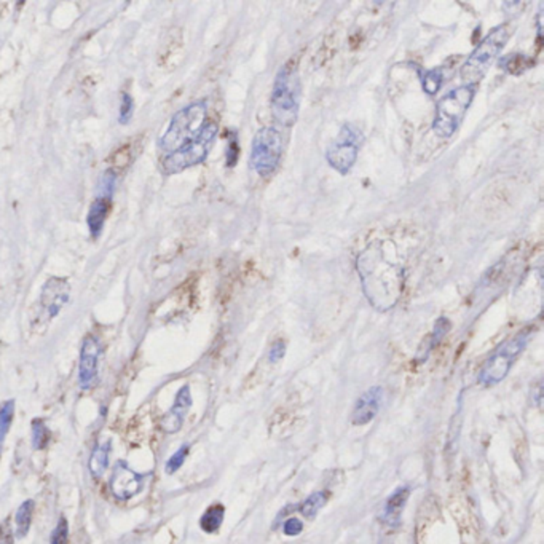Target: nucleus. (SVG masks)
I'll return each mask as SVG.
<instances>
[{"label":"nucleus","mask_w":544,"mask_h":544,"mask_svg":"<svg viewBox=\"0 0 544 544\" xmlns=\"http://www.w3.org/2000/svg\"><path fill=\"white\" fill-rule=\"evenodd\" d=\"M383 239L373 241L358 256V268L362 292L378 312H388L399 302L404 291V268L390 259Z\"/></svg>","instance_id":"obj_1"},{"label":"nucleus","mask_w":544,"mask_h":544,"mask_svg":"<svg viewBox=\"0 0 544 544\" xmlns=\"http://www.w3.org/2000/svg\"><path fill=\"white\" fill-rule=\"evenodd\" d=\"M302 86L297 69L286 62L278 70L272 90V115L273 120L281 126L289 128L294 125L300 112Z\"/></svg>","instance_id":"obj_2"},{"label":"nucleus","mask_w":544,"mask_h":544,"mask_svg":"<svg viewBox=\"0 0 544 544\" xmlns=\"http://www.w3.org/2000/svg\"><path fill=\"white\" fill-rule=\"evenodd\" d=\"M512 31L514 29L509 22H503V25L493 27L485 35L482 42L474 48V51L467 56V60L460 69L461 80L465 81V85H477L479 80L484 79V75L487 74L491 64L505 50L509 39H511Z\"/></svg>","instance_id":"obj_3"},{"label":"nucleus","mask_w":544,"mask_h":544,"mask_svg":"<svg viewBox=\"0 0 544 544\" xmlns=\"http://www.w3.org/2000/svg\"><path fill=\"white\" fill-rule=\"evenodd\" d=\"M208 123V104L206 101H197L179 112H175L169 123L168 130L160 139V149L165 155L173 154L185 144L192 142L203 131L204 125Z\"/></svg>","instance_id":"obj_4"},{"label":"nucleus","mask_w":544,"mask_h":544,"mask_svg":"<svg viewBox=\"0 0 544 544\" xmlns=\"http://www.w3.org/2000/svg\"><path fill=\"white\" fill-rule=\"evenodd\" d=\"M477 93V85H461L450 90L436 105L432 133L441 139H449L458 131Z\"/></svg>","instance_id":"obj_5"},{"label":"nucleus","mask_w":544,"mask_h":544,"mask_svg":"<svg viewBox=\"0 0 544 544\" xmlns=\"http://www.w3.org/2000/svg\"><path fill=\"white\" fill-rule=\"evenodd\" d=\"M218 133H219L218 123L213 120H208V123L203 128V131L198 134V138L193 139L192 142L185 144L184 147L173 152V154H168L163 157L161 160L163 173L179 174L185 171V169L200 165V163H203L208 158Z\"/></svg>","instance_id":"obj_6"},{"label":"nucleus","mask_w":544,"mask_h":544,"mask_svg":"<svg viewBox=\"0 0 544 544\" xmlns=\"http://www.w3.org/2000/svg\"><path fill=\"white\" fill-rule=\"evenodd\" d=\"M530 331H522L505 343H501L495 350V353L490 356L489 361L485 362L481 376H479V382L485 386L500 383L507 376V372L511 371L512 364L516 362L520 353L525 350L526 343L530 340Z\"/></svg>","instance_id":"obj_7"},{"label":"nucleus","mask_w":544,"mask_h":544,"mask_svg":"<svg viewBox=\"0 0 544 544\" xmlns=\"http://www.w3.org/2000/svg\"><path fill=\"white\" fill-rule=\"evenodd\" d=\"M283 157V138L273 126H263L256 133L251 147V166L259 175H270Z\"/></svg>","instance_id":"obj_8"},{"label":"nucleus","mask_w":544,"mask_h":544,"mask_svg":"<svg viewBox=\"0 0 544 544\" xmlns=\"http://www.w3.org/2000/svg\"><path fill=\"white\" fill-rule=\"evenodd\" d=\"M359 131L351 125H343L338 138L327 147L326 160L338 174H348L359 154Z\"/></svg>","instance_id":"obj_9"},{"label":"nucleus","mask_w":544,"mask_h":544,"mask_svg":"<svg viewBox=\"0 0 544 544\" xmlns=\"http://www.w3.org/2000/svg\"><path fill=\"white\" fill-rule=\"evenodd\" d=\"M69 296L70 286L64 278H50L46 281L42 289V296H40V303H42V308L48 319L56 318L62 307L69 302Z\"/></svg>","instance_id":"obj_10"},{"label":"nucleus","mask_w":544,"mask_h":544,"mask_svg":"<svg viewBox=\"0 0 544 544\" xmlns=\"http://www.w3.org/2000/svg\"><path fill=\"white\" fill-rule=\"evenodd\" d=\"M99 354H101V345H99V342L91 336L85 337L80 350L79 367V382L84 388H91L96 383Z\"/></svg>","instance_id":"obj_11"},{"label":"nucleus","mask_w":544,"mask_h":544,"mask_svg":"<svg viewBox=\"0 0 544 544\" xmlns=\"http://www.w3.org/2000/svg\"><path fill=\"white\" fill-rule=\"evenodd\" d=\"M142 487V477L126 466L125 461L115 465L110 477V490L119 500H130Z\"/></svg>","instance_id":"obj_12"},{"label":"nucleus","mask_w":544,"mask_h":544,"mask_svg":"<svg viewBox=\"0 0 544 544\" xmlns=\"http://www.w3.org/2000/svg\"><path fill=\"white\" fill-rule=\"evenodd\" d=\"M382 396L383 390L380 388V386H372L371 390H367L366 393L359 397L358 402H356L351 423L356 426H362L376 418L380 409V402H382Z\"/></svg>","instance_id":"obj_13"},{"label":"nucleus","mask_w":544,"mask_h":544,"mask_svg":"<svg viewBox=\"0 0 544 544\" xmlns=\"http://www.w3.org/2000/svg\"><path fill=\"white\" fill-rule=\"evenodd\" d=\"M192 407V394L189 386H183L179 390L175 401L173 404L171 411L166 413V417L161 420V428L166 432H178L183 426L184 420L187 417V412Z\"/></svg>","instance_id":"obj_14"},{"label":"nucleus","mask_w":544,"mask_h":544,"mask_svg":"<svg viewBox=\"0 0 544 544\" xmlns=\"http://www.w3.org/2000/svg\"><path fill=\"white\" fill-rule=\"evenodd\" d=\"M409 493H411L409 487H401L390 496L388 501H386L385 507H383V512H382V520L385 524H388L391 526L399 525L401 514L404 511V507H406Z\"/></svg>","instance_id":"obj_15"},{"label":"nucleus","mask_w":544,"mask_h":544,"mask_svg":"<svg viewBox=\"0 0 544 544\" xmlns=\"http://www.w3.org/2000/svg\"><path fill=\"white\" fill-rule=\"evenodd\" d=\"M109 204L110 201L104 200V198H96V200L91 203L90 211H88L86 215V225L93 238H99V235L102 233L105 219H107L109 213Z\"/></svg>","instance_id":"obj_16"},{"label":"nucleus","mask_w":544,"mask_h":544,"mask_svg":"<svg viewBox=\"0 0 544 544\" xmlns=\"http://www.w3.org/2000/svg\"><path fill=\"white\" fill-rule=\"evenodd\" d=\"M418 77L421 81V88H423V91L426 93V95L434 96L442 86L444 70L442 69H431V70L418 69Z\"/></svg>","instance_id":"obj_17"},{"label":"nucleus","mask_w":544,"mask_h":544,"mask_svg":"<svg viewBox=\"0 0 544 544\" xmlns=\"http://www.w3.org/2000/svg\"><path fill=\"white\" fill-rule=\"evenodd\" d=\"M110 455V442H105L102 446L95 449V452L90 456V472L95 477H101L104 471L107 470Z\"/></svg>","instance_id":"obj_18"},{"label":"nucleus","mask_w":544,"mask_h":544,"mask_svg":"<svg viewBox=\"0 0 544 544\" xmlns=\"http://www.w3.org/2000/svg\"><path fill=\"white\" fill-rule=\"evenodd\" d=\"M450 331V321L447 318H439L437 323L434 326V331L431 332V336L428 338V342H426L423 347H421L420 353H421V361L426 359V356H428L431 353V350L436 347V345L442 340L444 337H446V333Z\"/></svg>","instance_id":"obj_19"},{"label":"nucleus","mask_w":544,"mask_h":544,"mask_svg":"<svg viewBox=\"0 0 544 544\" xmlns=\"http://www.w3.org/2000/svg\"><path fill=\"white\" fill-rule=\"evenodd\" d=\"M32 511H34V501L32 500H27V501L22 503L20 509L16 511L15 522H16V536L18 538H25L27 535L29 526H31Z\"/></svg>","instance_id":"obj_20"},{"label":"nucleus","mask_w":544,"mask_h":544,"mask_svg":"<svg viewBox=\"0 0 544 544\" xmlns=\"http://www.w3.org/2000/svg\"><path fill=\"white\" fill-rule=\"evenodd\" d=\"M224 514H225V509L220 505L211 506L208 511L203 514V517L200 520L201 529L206 531V533H214V531H218L219 526L222 525V520H224Z\"/></svg>","instance_id":"obj_21"},{"label":"nucleus","mask_w":544,"mask_h":544,"mask_svg":"<svg viewBox=\"0 0 544 544\" xmlns=\"http://www.w3.org/2000/svg\"><path fill=\"white\" fill-rule=\"evenodd\" d=\"M500 66L506 70L509 74H522L524 70L529 69L531 66L530 58H526L524 55H509L506 58H503L500 61Z\"/></svg>","instance_id":"obj_22"},{"label":"nucleus","mask_w":544,"mask_h":544,"mask_svg":"<svg viewBox=\"0 0 544 544\" xmlns=\"http://www.w3.org/2000/svg\"><path fill=\"white\" fill-rule=\"evenodd\" d=\"M326 501H327V495L324 491H314L313 495H310L308 498L303 501V505L300 506V511L303 516L312 519L318 514L319 509L326 505Z\"/></svg>","instance_id":"obj_23"},{"label":"nucleus","mask_w":544,"mask_h":544,"mask_svg":"<svg viewBox=\"0 0 544 544\" xmlns=\"http://www.w3.org/2000/svg\"><path fill=\"white\" fill-rule=\"evenodd\" d=\"M51 437L50 430L46 428V425L42 420H35L32 425V442H34V449L42 450L46 446H48Z\"/></svg>","instance_id":"obj_24"},{"label":"nucleus","mask_w":544,"mask_h":544,"mask_svg":"<svg viewBox=\"0 0 544 544\" xmlns=\"http://www.w3.org/2000/svg\"><path fill=\"white\" fill-rule=\"evenodd\" d=\"M13 415H15V401H7L0 407V444H2L5 434H7L10 430L11 421H13Z\"/></svg>","instance_id":"obj_25"},{"label":"nucleus","mask_w":544,"mask_h":544,"mask_svg":"<svg viewBox=\"0 0 544 544\" xmlns=\"http://www.w3.org/2000/svg\"><path fill=\"white\" fill-rule=\"evenodd\" d=\"M117 185V175L112 171H105L101 178V184H99V195L98 198H104V200H109L114 195Z\"/></svg>","instance_id":"obj_26"},{"label":"nucleus","mask_w":544,"mask_h":544,"mask_svg":"<svg viewBox=\"0 0 544 544\" xmlns=\"http://www.w3.org/2000/svg\"><path fill=\"white\" fill-rule=\"evenodd\" d=\"M133 109H134L133 98L128 95V93H123L121 104H120V114H119V121L121 123V125H126V123L131 120Z\"/></svg>","instance_id":"obj_27"},{"label":"nucleus","mask_w":544,"mask_h":544,"mask_svg":"<svg viewBox=\"0 0 544 544\" xmlns=\"http://www.w3.org/2000/svg\"><path fill=\"white\" fill-rule=\"evenodd\" d=\"M187 453H189V446H183V447H180V449L178 450V452H175V453L171 456V458L168 460L166 467H165L166 472H168V474H174L175 471H178L179 467L184 465V460H185Z\"/></svg>","instance_id":"obj_28"},{"label":"nucleus","mask_w":544,"mask_h":544,"mask_svg":"<svg viewBox=\"0 0 544 544\" xmlns=\"http://www.w3.org/2000/svg\"><path fill=\"white\" fill-rule=\"evenodd\" d=\"M67 520L61 517L58 522L55 531L51 535V544H67Z\"/></svg>","instance_id":"obj_29"},{"label":"nucleus","mask_w":544,"mask_h":544,"mask_svg":"<svg viewBox=\"0 0 544 544\" xmlns=\"http://www.w3.org/2000/svg\"><path fill=\"white\" fill-rule=\"evenodd\" d=\"M302 530H303V524L300 522V520L294 519V517L286 520L284 525H283L284 535H288V536H297Z\"/></svg>","instance_id":"obj_30"},{"label":"nucleus","mask_w":544,"mask_h":544,"mask_svg":"<svg viewBox=\"0 0 544 544\" xmlns=\"http://www.w3.org/2000/svg\"><path fill=\"white\" fill-rule=\"evenodd\" d=\"M284 353H286V343L283 340H278L277 343H273L270 353H268V359H270V362H278L279 359L284 358Z\"/></svg>","instance_id":"obj_31"},{"label":"nucleus","mask_w":544,"mask_h":544,"mask_svg":"<svg viewBox=\"0 0 544 544\" xmlns=\"http://www.w3.org/2000/svg\"><path fill=\"white\" fill-rule=\"evenodd\" d=\"M238 158V144L233 140V142L230 144V147H228V152H227V160H228V166H233L235 165Z\"/></svg>","instance_id":"obj_32"}]
</instances>
